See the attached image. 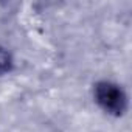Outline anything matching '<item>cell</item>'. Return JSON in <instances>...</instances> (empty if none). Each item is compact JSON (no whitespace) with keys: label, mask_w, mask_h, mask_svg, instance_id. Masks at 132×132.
Listing matches in <instances>:
<instances>
[{"label":"cell","mask_w":132,"mask_h":132,"mask_svg":"<svg viewBox=\"0 0 132 132\" xmlns=\"http://www.w3.org/2000/svg\"><path fill=\"white\" fill-rule=\"evenodd\" d=\"M93 98L96 104L109 115L121 117L127 110V96L121 86L112 81H98L93 86Z\"/></svg>","instance_id":"6da1fadb"},{"label":"cell","mask_w":132,"mask_h":132,"mask_svg":"<svg viewBox=\"0 0 132 132\" xmlns=\"http://www.w3.org/2000/svg\"><path fill=\"white\" fill-rule=\"evenodd\" d=\"M13 56L11 53L5 48V47H0V76L2 75H6L13 70Z\"/></svg>","instance_id":"7a4b0ae2"}]
</instances>
